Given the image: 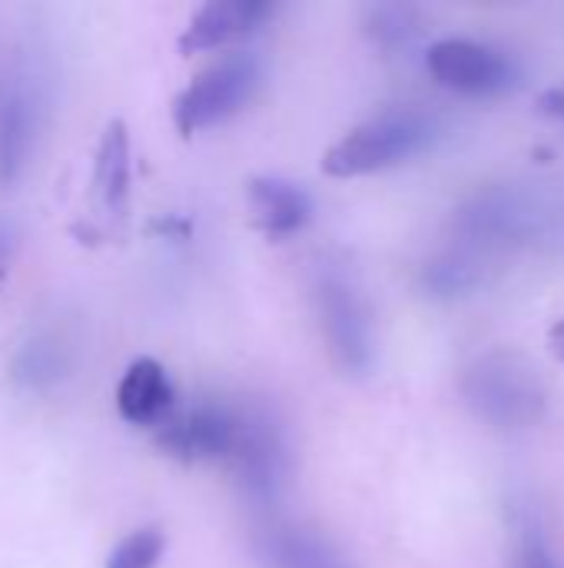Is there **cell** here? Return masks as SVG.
<instances>
[{"instance_id":"cell-1","label":"cell","mask_w":564,"mask_h":568,"mask_svg":"<svg viewBox=\"0 0 564 568\" xmlns=\"http://www.w3.org/2000/svg\"><path fill=\"white\" fill-rule=\"evenodd\" d=\"M435 136H439V123L429 113L412 106L389 110L349 130L339 143H332L322 156V173L336 180L379 173L425 153Z\"/></svg>"},{"instance_id":"cell-2","label":"cell","mask_w":564,"mask_h":568,"mask_svg":"<svg viewBox=\"0 0 564 568\" xmlns=\"http://www.w3.org/2000/svg\"><path fill=\"white\" fill-rule=\"evenodd\" d=\"M263 63L256 53H229L206 67L173 103V123L183 136L223 123L239 113L259 90Z\"/></svg>"},{"instance_id":"cell-3","label":"cell","mask_w":564,"mask_h":568,"mask_svg":"<svg viewBox=\"0 0 564 568\" xmlns=\"http://www.w3.org/2000/svg\"><path fill=\"white\" fill-rule=\"evenodd\" d=\"M425 67L439 87L465 97H499L519 83V70L502 50L462 37L432 43L425 53Z\"/></svg>"},{"instance_id":"cell-4","label":"cell","mask_w":564,"mask_h":568,"mask_svg":"<svg viewBox=\"0 0 564 568\" xmlns=\"http://www.w3.org/2000/svg\"><path fill=\"white\" fill-rule=\"evenodd\" d=\"M249 429H253V423H246L219 406H196L183 416H170L160 426L156 443L163 453H170L183 463H196V459H233L236 463Z\"/></svg>"},{"instance_id":"cell-5","label":"cell","mask_w":564,"mask_h":568,"mask_svg":"<svg viewBox=\"0 0 564 568\" xmlns=\"http://www.w3.org/2000/svg\"><path fill=\"white\" fill-rule=\"evenodd\" d=\"M269 13L273 3L266 0H209L189 17L180 37V53H203L236 43L239 37L253 33Z\"/></svg>"},{"instance_id":"cell-6","label":"cell","mask_w":564,"mask_h":568,"mask_svg":"<svg viewBox=\"0 0 564 568\" xmlns=\"http://www.w3.org/2000/svg\"><path fill=\"white\" fill-rule=\"evenodd\" d=\"M173 406L176 389L166 369L150 356L133 359L123 379L116 383V413L130 426H163L173 416Z\"/></svg>"},{"instance_id":"cell-7","label":"cell","mask_w":564,"mask_h":568,"mask_svg":"<svg viewBox=\"0 0 564 568\" xmlns=\"http://www.w3.org/2000/svg\"><path fill=\"white\" fill-rule=\"evenodd\" d=\"M37 126V103L23 80L0 83V186H10L30 153Z\"/></svg>"},{"instance_id":"cell-8","label":"cell","mask_w":564,"mask_h":568,"mask_svg":"<svg viewBox=\"0 0 564 568\" xmlns=\"http://www.w3.org/2000/svg\"><path fill=\"white\" fill-rule=\"evenodd\" d=\"M249 210L266 236H293L309 223L312 203L302 186L279 176H259L249 183Z\"/></svg>"},{"instance_id":"cell-9","label":"cell","mask_w":564,"mask_h":568,"mask_svg":"<svg viewBox=\"0 0 564 568\" xmlns=\"http://www.w3.org/2000/svg\"><path fill=\"white\" fill-rule=\"evenodd\" d=\"M319 293H322V316H326L322 323L332 339V349L342 353L346 366H362L369 359V326L352 290L346 286V280L326 276Z\"/></svg>"},{"instance_id":"cell-10","label":"cell","mask_w":564,"mask_h":568,"mask_svg":"<svg viewBox=\"0 0 564 568\" xmlns=\"http://www.w3.org/2000/svg\"><path fill=\"white\" fill-rule=\"evenodd\" d=\"M93 190L110 213L126 206L130 193V136L120 120H113L100 140L96 163H93Z\"/></svg>"},{"instance_id":"cell-11","label":"cell","mask_w":564,"mask_h":568,"mask_svg":"<svg viewBox=\"0 0 564 568\" xmlns=\"http://www.w3.org/2000/svg\"><path fill=\"white\" fill-rule=\"evenodd\" d=\"M63 369H66V353H63V346H60L53 336H47V333L37 336V339H30V343L20 349L17 363H13L17 383L27 386V389H50V386L63 376Z\"/></svg>"},{"instance_id":"cell-12","label":"cell","mask_w":564,"mask_h":568,"mask_svg":"<svg viewBox=\"0 0 564 568\" xmlns=\"http://www.w3.org/2000/svg\"><path fill=\"white\" fill-rule=\"evenodd\" d=\"M166 552V536L160 529L130 532L106 559V568H156Z\"/></svg>"},{"instance_id":"cell-13","label":"cell","mask_w":564,"mask_h":568,"mask_svg":"<svg viewBox=\"0 0 564 568\" xmlns=\"http://www.w3.org/2000/svg\"><path fill=\"white\" fill-rule=\"evenodd\" d=\"M269 556L279 568H342L332 556H326V549L316 539L296 536V532H283L273 539Z\"/></svg>"},{"instance_id":"cell-14","label":"cell","mask_w":564,"mask_h":568,"mask_svg":"<svg viewBox=\"0 0 564 568\" xmlns=\"http://www.w3.org/2000/svg\"><path fill=\"white\" fill-rule=\"evenodd\" d=\"M548 346H552L555 359H562L564 363V320H558V323L548 329Z\"/></svg>"},{"instance_id":"cell-15","label":"cell","mask_w":564,"mask_h":568,"mask_svg":"<svg viewBox=\"0 0 564 568\" xmlns=\"http://www.w3.org/2000/svg\"><path fill=\"white\" fill-rule=\"evenodd\" d=\"M0 273H3V253H0Z\"/></svg>"}]
</instances>
